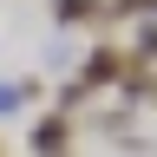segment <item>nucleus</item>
Instances as JSON below:
<instances>
[{"label": "nucleus", "instance_id": "nucleus-1", "mask_svg": "<svg viewBox=\"0 0 157 157\" xmlns=\"http://www.w3.org/2000/svg\"><path fill=\"white\" fill-rule=\"evenodd\" d=\"M33 144H39V151H66V144H72V124H66V118H46V124L33 131Z\"/></svg>", "mask_w": 157, "mask_h": 157}]
</instances>
